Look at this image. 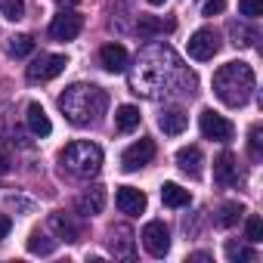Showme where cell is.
<instances>
[{"label":"cell","mask_w":263,"mask_h":263,"mask_svg":"<svg viewBox=\"0 0 263 263\" xmlns=\"http://www.w3.org/2000/svg\"><path fill=\"white\" fill-rule=\"evenodd\" d=\"M127 84L137 96L146 99H161V96H174V93H186L183 87H195V78L186 71V65L180 62V56L167 47V44H149L140 50L134 68L127 74Z\"/></svg>","instance_id":"cell-1"},{"label":"cell","mask_w":263,"mask_h":263,"mask_svg":"<svg viewBox=\"0 0 263 263\" xmlns=\"http://www.w3.org/2000/svg\"><path fill=\"white\" fill-rule=\"evenodd\" d=\"M105 105H108V93L102 87H96V84H71L59 96V111L74 127L96 124L105 115Z\"/></svg>","instance_id":"cell-2"},{"label":"cell","mask_w":263,"mask_h":263,"mask_svg":"<svg viewBox=\"0 0 263 263\" xmlns=\"http://www.w3.org/2000/svg\"><path fill=\"white\" fill-rule=\"evenodd\" d=\"M254 84H257V78L248 62H226L214 71V93L229 108H241L251 99Z\"/></svg>","instance_id":"cell-3"},{"label":"cell","mask_w":263,"mask_h":263,"mask_svg":"<svg viewBox=\"0 0 263 263\" xmlns=\"http://www.w3.org/2000/svg\"><path fill=\"white\" fill-rule=\"evenodd\" d=\"M59 161H62V167H65L68 174H74V177H96L99 167H102V149H99L96 143L78 140V143H71V146L62 149Z\"/></svg>","instance_id":"cell-4"},{"label":"cell","mask_w":263,"mask_h":263,"mask_svg":"<svg viewBox=\"0 0 263 263\" xmlns=\"http://www.w3.org/2000/svg\"><path fill=\"white\" fill-rule=\"evenodd\" d=\"M65 65H68L65 56H59V53H41V56L28 65V81H31V84H47V81L59 78V74L65 71Z\"/></svg>","instance_id":"cell-5"},{"label":"cell","mask_w":263,"mask_h":263,"mask_svg":"<svg viewBox=\"0 0 263 263\" xmlns=\"http://www.w3.org/2000/svg\"><path fill=\"white\" fill-rule=\"evenodd\" d=\"M198 127H201V137H204V140H214V143H229L232 134H235L232 121H226V118L217 115L214 108H204V111H201Z\"/></svg>","instance_id":"cell-6"},{"label":"cell","mask_w":263,"mask_h":263,"mask_svg":"<svg viewBox=\"0 0 263 263\" xmlns=\"http://www.w3.org/2000/svg\"><path fill=\"white\" fill-rule=\"evenodd\" d=\"M143 248L152 254V257H164L167 251H171V232H167V226H164V220H149L146 226H143Z\"/></svg>","instance_id":"cell-7"},{"label":"cell","mask_w":263,"mask_h":263,"mask_svg":"<svg viewBox=\"0 0 263 263\" xmlns=\"http://www.w3.org/2000/svg\"><path fill=\"white\" fill-rule=\"evenodd\" d=\"M217 50H220V34H217L214 28H198V31L189 37V56L198 59V62L214 59Z\"/></svg>","instance_id":"cell-8"},{"label":"cell","mask_w":263,"mask_h":263,"mask_svg":"<svg viewBox=\"0 0 263 263\" xmlns=\"http://www.w3.org/2000/svg\"><path fill=\"white\" fill-rule=\"evenodd\" d=\"M81 28H84V16L74 13V10H62L50 22V37H56V41H74L81 34Z\"/></svg>","instance_id":"cell-9"},{"label":"cell","mask_w":263,"mask_h":263,"mask_svg":"<svg viewBox=\"0 0 263 263\" xmlns=\"http://www.w3.org/2000/svg\"><path fill=\"white\" fill-rule=\"evenodd\" d=\"M152 158H155V143H152V140H140V143H134V146L124 149L121 167H124V171H140V167H146Z\"/></svg>","instance_id":"cell-10"},{"label":"cell","mask_w":263,"mask_h":263,"mask_svg":"<svg viewBox=\"0 0 263 263\" xmlns=\"http://www.w3.org/2000/svg\"><path fill=\"white\" fill-rule=\"evenodd\" d=\"M115 204H118V211L127 214V217H140L149 201H146V192H140V189H134V186H121V189L115 192Z\"/></svg>","instance_id":"cell-11"},{"label":"cell","mask_w":263,"mask_h":263,"mask_svg":"<svg viewBox=\"0 0 263 263\" xmlns=\"http://www.w3.org/2000/svg\"><path fill=\"white\" fill-rule=\"evenodd\" d=\"M99 62H102L105 71L118 74V71H124V68L130 65V56H127V50H124L121 44H105V47L99 50Z\"/></svg>","instance_id":"cell-12"},{"label":"cell","mask_w":263,"mask_h":263,"mask_svg":"<svg viewBox=\"0 0 263 263\" xmlns=\"http://www.w3.org/2000/svg\"><path fill=\"white\" fill-rule=\"evenodd\" d=\"M201 164H204V155H201L198 146H183V149L177 152V167H180L183 174H189L192 180L201 177Z\"/></svg>","instance_id":"cell-13"},{"label":"cell","mask_w":263,"mask_h":263,"mask_svg":"<svg viewBox=\"0 0 263 263\" xmlns=\"http://www.w3.org/2000/svg\"><path fill=\"white\" fill-rule=\"evenodd\" d=\"M214 180L220 186H235L238 183V164H235V155L232 152H223L214 161Z\"/></svg>","instance_id":"cell-14"},{"label":"cell","mask_w":263,"mask_h":263,"mask_svg":"<svg viewBox=\"0 0 263 263\" xmlns=\"http://www.w3.org/2000/svg\"><path fill=\"white\" fill-rule=\"evenodd\" d=\"M137 28H140L143 37H164V34H171L177 28V22L174 19H161V16H140Z\"/></svg>","instance_id":"cell-15"},{"label":"cell","mask_w":263,"mask_h":263,"mask_svg":"<svg viewBox=\"0 0 263 263\" xmlns=\"http://www.w3.org/2000/svg\"><path fill=\"white\" fill-rule=\"evenodd\" d=\"M102 208H105V189H99V186L87 189V192L78 198V211H81L84 217H93V214H99Z\"/></svg>","instance_id":"cell-16"},{"label":"cell","mask_w":263,"mask_h":263,"mask_svg":"<svg viewBox=\"0 0 263 263\" xmlns=\"http://www.w3.org/2000/svg\"><path fill=\"white\" fill-rule=\"evenodd\" d=\"M186 124H189V118H186V111H180V108H171V111H164V115L158 118V127L164 130L167 137H180L183 130H186Z\"/></svg>","instance_id":"cell-17"},{"label":"cell","mask_w":263,"mask_h":263,"mask_svg":"<svg viewBox=\"0 0 263 263\" xmlns=\"http://www.w3.org/2000/svg\"><path fill=\"white\" fill-rule=\"evenodd\" d=\"M28 130H31L34 137H50V130H53V124H50L47 111H44L37 102H31V105H28Z\"/></svg>","instance_id":"cell-18"},{"label":"cell","mask_w":263,"mask_h":263,"mask_svg":"<svg viewBox=\"0 0 263 263\" xmlns=\"http://www.w3.org/2000/svg\"><path fill=\"white\" fill-rule=\"evenodd\" d=\"M115 127L121 130V134H130V130L140 127V108L137 105H121L115 111Z\"/></svg>","instance_id":"cell-19"},{"label":"cell","mask_w":263,"mask_h":263,"mask_svg":"<svg viewBox=\"0 0 263 263\" xmlns=\"http://www.w3.org/2000/svg\"><path fill=\"white\" fill-rule=\"evenodd\" d=\"M161 201L167 208H186L189 204V189H183L180 183H164L161 186Z\"/></svg>","instance_id":"cell-20"},{"label":"cell","mask_w":263,"mask_h":263,"mask_svg":"<svg viewBox=\"0 0 263 263\" xmlns=\"http://www.w3.org/2000/svg\"><path fill=\"white\" fill-rule=\"evenodd\" d=\"M50 226H53L65 241H78V238H81V226H74V220H71L68 214H53V217H50Z\"/></svg>","instance_id":"cell-21"},{"label":"cell","mask_w":263,"mask_h":263,"mask_svg":"<svg viewBox=\"0 0 263 263\" xmlns=\"http://www.w3.org/2000/svg\"><path fill=\"white\" fill-rule=\"evenodd\" d=\"M241 214H245V208H241L238 201H226V204L220 208V214H217V226H220V229H229V226L238 223Z\"/></svg>","instance_id":"cell-22"},{"label":"cell","mask_w":263,"mask_h":263,"mask_svg":"<svg viewBox=\"0 0 263 263\" xmlns=\"http://www.w3.org/2000/svg\"><path fill=\"white\" fill-rule=\"evenodd\" d=\"M226 260H232V263H254L257 260V254H254V248H248V245H238V241H226Z\"/></svg>","instance_id":"cell-23"},{"label":"cell","mask_w":263,"mask_h":263,"mask_svg":"<svg viewBox=\"0 0 263 263\" xmlns=\"http://www.w3.org/2000/svg\"><path fill=\"white\" fill-rule=\"evenodd\" d=\"M0 16H7L10 22H19L25 16V0H0Z\"/></svg>","instance_id":"cell-24"},{"label":"cell","mask_w":263,"mask_h":263,"mask_svg":"<svg viewBox=\"0 0 263 263\" xmlns=\"http://www.w3.org/2000/svg\"><path fill=\"white\" fill-rule=\"evenodd\" d=\"M245 238H248L251 245L263 241V220H260L257 214H251V217L245 220Z\"/></svg>","instance_id":"cell-25"},{"label":"cell","mask_w":263,"mask_h":263,"mask_svg":"<svg viewBox=\"0 0 263 263\" xmlns=\"http://www.w3.org/2000/svg\"><path fill=\"white\" fill-rule=\"evenodd\" d=\"M28 251H31V254H53V251H56V241L47 238V235H41V232H34V235L28 238Z\"/></svg>","instance_id":"cell-26"},{"label":"cell","mask_w":263,"mask_h":263,"mask_svg":"<svg viewBox=\"0 0 263 263\" xmlns=\"http://www.w3.org/2000/svg\"><path fill=\"white\" fill-rule=\"evenodd\" d=\"M10 53L13 56H31L34 53V37H28V34H19V37H13V44H10Z\"/></svg>","instance_id":"cell-27"},{"label":"cell","mask_w":263,"mask_h":263,"mask_svg":"<svg viewBox=\"0 0 263 263\" xmlns=\"http://www.w3.org/2000/svg\"><path fill=\"white\" fill-rule=\"evenodd\" d=\"M229 31H232V37H235V41H232L235 47H251V44L257 41V31H251V28H238V22H232Z\"/></svg>","instance_id":"cell-28"},{"label":"cell","mask_w":263,"mask_h":263,"mask_svg":"<svg viewBox=\"0 0 263 263\" xmlns=\"http://www.w3.org/2000/svg\"><path fill=\"white\" fill-rule=\"evenodd\" d=\"M238 13H241L245 19L263 16V0H238Z\"/></svg>","instance_id":"cell-29"},{"label":"cell","mask_w":263,"mask_h":263,"mask_svg":"<svg viewBox=\"0 0 263 263\" xmlns=\"http://www.w3.org/2000/svg\"><path fill=\"white\" fill-rule=\"evenodd\" d=\"M260 137H263V130H260V124H254V127H251V134H248V149H251L254 158H260V146H263Z\"/></svg>","instance_id":"cell-30"},{"label":"cell","mask_w":263,"mask_h":263,"mask_svg":"<svg viewBox=\"0 0 263 263\" xmlns=\"http://www.w3.org/2000/svg\"><path fill=\"white\" fill-rule=\"evenodd\" d=\"M223 7H226V0H208V4H204V16H217V13H223Z\"/></svg>","instance_id":"cell-31"},{"label":"cell","mask_w":263,"mask_h":263,"mask_svg":"<svg viewBox=\"0 0 263 263\" xmlns=\"http://www.w3.org/2000/svg\"><path fill=\"white\" fill-rule=\"evenodd\" d=\"M10 229H13V220H10L7 214H0V238H7V235H10Z\"/></svg>","instance_id":"cell-32"},{"label":"cell","mask_w":263,"mask_h":263,"mask_svg":"<svg viewBox=\"0 0 263 263\" xmlns=\"http://www.w3.org/2000/svg\"><path fill=\"white\" fill-rule=\"evenodd\" d=\"M189 260H192V263H211V254H192Z\"/></svg>","instance_id":"cell-33"},{"label":"cell","mask_w":263,"mask_h":263,"mask_svg":"<svg viewBox=\"0 0 263 263\" xmlns=\"http://www.w3.org/2000/svg\"><path fill=\"white\" fill-rule=\"evenodd\" d=\"M4 174H10V161H7V155H0V177Z\"/></svg>","instance_id":"cell-34"},{"label":"cell","mask_w":263,"mask_h":263,"mask_svg":"<svg viewBox=\"0 0 263 263\" xmlns=\"http://www.w3.org/2000/svg\"><path fill=\"white\" fill-rule=\"evenodd\" d=\"M149 4H152V7H161V4H164V0H149Z\"/></svg>","instance_id":"cell-35"},{"label":"cell","mask_w":263,"mask_h":263,"mask_svg":"<svg viewBox=\"0 0 263 263\" xmlns=\"http://www.w3.org/2000/svg\"><path fill=\"white\" fill-rule=\"evenodd\" d=\"M59 4H78V0H59Z\"/></svg>","instance_id":"cell-36"}]
</instances>
